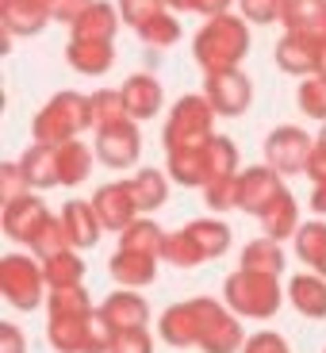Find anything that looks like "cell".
Listing matches in <instances>:
<instances>
[{"mask_svg":"<svg viewBox=\"0 0 326 353\" xmlns=\"http://www.w3.org/2000/svg\"><path fill=\"white\" fill-rule=\"evenodd\" d=\"M158 334L173 350H200V353H242L246 330L242 319L212 296L169 303L158 319Z\"/></svg>","mask_w":326,"mask_h":353,"instance_id":"cell-1","label":"cell"},{"mask_svg":"<svg viewBox=\"0 0 326 353\" xmlns=\"http://www.w3.org/2000/svg\"><path fill=\"white\" fill-rule=\"evenodd\" d=\"M196 62L203 65V73H227L238 70V62L249 54V31L242 16H215L200 27L196 35Z\"/></svg>","mask_w":326,"mask_h":353,"instance_id":"cell-2","label":"cell"},{"mask_svg":"<svg viewBox=\"0 0 326 353\" xmlns=\"http://www.w3.org/2000/svg\"><path fill=\"white\" fill-rule=\"evenodd\" d=\"M284 296H288V288H281V276L234 269L223 281V303L238 319H273L281 311Z\"/></svg>","mask_w":326,"mask_h":353,"instance_id":"cell-3","label":"cell"},{"mask_svg":"<svg viewBox=\"0 0 326 353\" xmlns=\"http://www.w3.org/2000/svg\"><path fill=\"white\" fill-rule=\"evenodd\" d=\"M88 127H92V104H88V97H81V92H58L35 115V142H43V146H65V142H73Z\"/></svg>","mask_w":326,"mask_h":353,"instance_id":"cell-4","label":"cell"},{"mask_svg":"<svg viewBox=\"0 0 326 353\" xmlns=\"http://www.w3.org/2000/svg\"><path fill=\"white\" fill-rule=\"evenodd\" d=\"M0 296L16 311H35L46 303L50 284H46L43 261L35 254H4L0 257Z\"/></svg>","mask_w":326,"mask_h":353,"instance_id":"cell-5","label":"cell"},{"mask_svg":"<svg viewBox=\"0 0 326 353\" xmlns=\"http://www.w3.org/2000/svg\"><path fill=\"white\" fill-rule=\"evenodd\" d=\"M212 119H215V108L207 97H181L173 104L165 119V154L169 150H185V146H203L212 142Z\"/></svg>","mask_w":326,"mask_h":353,"instance_id":"cell-6","label":"cell"},{"mask_svg":"<svg viewBox=\"0 0 326 353\" xmlns=\"http://www.w3.org/2000/svg\"><path fill=\"white\" fill-rule=\"evenodd\" d=\"M311 150H315V139H311L303 127H276V131H269V139H265V165H273L281 176L307 173Z\"/></svg>","mask_w":326,"mask_h":353,"instance_id":"cell-7","label":"cell"},{"mask_svg":"<svg viewBox=\"0 0 326 353\" xmlns=\"http://www.w3.org/2000/svg\"><path fill=\"white\" fill-rule=\"evenodd\" d=\"M92 208H96L104 230H115V234H123V230L142 215L139 212V200H134L131 181H112V185H100L96 192H92Z\"/></svg>","mask_w":326,"mask_h":353,"instance_id":"cell-8","label":"cell"},{"mask_svg":"<svg viewBox=\"0 0 326 353\" xmlns=\"http://www.w3.org/2000/svg\"><path fill=\"white\" fill-rule=\"evenodd\" d=\"M284 192V176L273 165H249L238 173V208L261 219L269 212V203Z\"/></svg>","mask_w":326,"mask_h":353,"instance_id":"cell-9","label":"cell"},{"mask_svg":"<svg viewBox=\"0 0 326 353\" xmlns=\"http://www.w3.org/2000/svg\"><path fill=\"white\" fill-rule=\"evenodd\" d=\"M54 215L46 212V203L39 200L35 192H27L23 200L8 203L4 208V215H0V227H4V234H8L12 242H19V246H31V242L43 234V227L50 223Z\"/></svg>","mask_w":326,"mask_h":353,"instance_id":"cell-10","label":"cell"},{"mask_svg":"<svg viewBox=\"0 0 326 353\" xmlns=\"http://www.w3.org/2000/svg\"><path fill=\"white\" fill-rule=\"evenodd\" d=\"M203 97L212 100L215 115H242L254 100V85L242 70H227V73H207L203 81Z\"/></svg>","mask_w":326,"mask_h":353,"instance_id":"cell-11","label":"cell"},{"mask_svg":"<svg viewBox=\"0 0 326 353\" xmlns=\"http://www.w3.org/2000/svg\"><path fill=\"white\" fill-rule=\"evenodd\" d=\"M139 154H142V139H139L134 119H123V123L96 131V158L108 169H131L139 161Z\"/></svg>","mask_w":326,"mask_h":353,"instance_id":"cell-12","label":"cell"},{"mask_svg":"<svg viewBox=\"0 0 326 353\" xmlns=\"http://www.w3.org/2000/svg\"><path fill=\"white\" fill-rule=\"evenodd\" d=\"M100 315H104L115 330H146V323H150V303H146V296H139L134 288H119L100 303Z\"/></svg>","mask_w":326,"mask_h":353,"instance_id":"cell-13","label":"cell"},{"mask_svg":"<svg viewBox=\"0 0 326 353\" xmlns=\"http://www.w3.org/2000/svg\"><path fill=\"white\" fill-rule=\"evenodd\" d=\"M62 227L70 234V246L73 250H92L104 234V223H100L92 200H70L62 208Z\"/></svg>","mask_w":326,"mask_h":353,"instance_id":"cell-14","label":"cell"},{"mask_svg":"<svg viewBox=\"0 0 326 353\" xmlns=\"http://www.w3.org/2000/svg\"><path fill=\"white\" fill-rule=\"evenodd\" d=\"M92 315L96 311H88V315H46V342L58 353H85Z\"/></svg>","mask_w":326,"mask_h":353,"instance_id":"cell-15","label":"cell"},{"mask_svg":"<svg viewBox=\"0 0 326 353\" xmlns=\"http://www.w3.org/2000/svg\"><path fill=\"white\" fill-rule=\"evenodd\" d=\"M158 261L161 257H146V254H131V250H115L108 261V273L119 288H146L158 281Z\"/></svg>","mask_w":326,"mask_h":353,"instance_id":"cell-16","label":"cell"},{"mask_svg":"<svg viewBox=\"0 0 326 353\" xmlns=\"http://www.w3.org/2000/svg\"><path fill=\"white\" fill-rule=\"evenodd\" d=\"M288 300L303 319H326V276L318 273H296L288 281Z\"/></svg>","mask_w":326,"mask_h":353,"instance_id":"cell-17","label":"cell"},{"mask_svg":"<svg viewBox=\"0 0 326 353\" xmlns=\"http://www.w3.org/2000/svg\"><path fill=\"white\" fill-rule=\"evenodd\" d=\"M19 169H23V176H27L31 188L62 185V173H58V146H43V142L27 146L23 158H19Z\"/></svg>","mask_w":326,"mask_h":353,"instance_id":"cell-18","label":"cell"},{"mask_svg":"<svg viewBox=\"0 0 326 353\" xmlns=\"http://www.w3.org/2000/svg\"><path fill=\"white\" fill-rule=\"evenodd\" d=\"M300 227H303L300 203H296V196L284 188V192L276 196L273 203H269V212L261 215V230H265V239L284 242V239H296V230H300Z\"/></svg>","mask_w":326,"mask_h":353,"instance_id":"cell-19","label":"cell"},{"mask_svg":"<svg viewBox=\"0 0 326 353\" xmlns=\"http://www.w3.org/2000/svg\"><path fill=\"white\" fill-rule=\"evenodd\" d=\"M123 104L134 123L139 119H154V112L161 108V85L150 73H134V77L123 81Z\"/></svg>","mask_w":326,"mask_h":353,"instance_id":"cell-20","label":"cell"},{"mask_svg":"<svg viewBox=\"0 0 326 353\" xmlns=\"http://www.w3.org/2000/svg\"><path fill=\"white\" fill-rule=\"evenodd\" d=\"M238 269H249V273H265V276H281L288 269V257H284L281 242L276 239H254L242 246V257H238Z\"/></svg>","mask_w":326,"mask_h":353,"instance_id":"cell-21","label":"cell"},{"mask_svg":"<svg viewBox=\"0 0 326 353\" xmlns=\"http://www.w3.org/2000/svg\"><path fill=\"white\" fill-rule=\"evenodd\" d=\"M0 16H4L8 35H39L46 27V19H50V8L39 4V0H4Z\"/></svg>","mask_w":326,"mask_h":353,"instance_id":"cell-22","label":"cell"},{"mask_svg":"<svg viewBox=\"0 0 326 353\" xmlns=\"http://www.w3.org/2000/svg\"><path fill=\"white\" fill-rule=\"evenodd\" d=\"M119 8L115 4H108V0H96L92 8L85 12V16L73 23V39H88V43H112L115 27H119Z\"/></svg>","mask_w":326,"mask_h":353,"instance_id":"cell-23","label":"cell"},{"mask_svg":"<svg viewBox=\"0 0 326 353\" xmlns=\"http://www.w3.org/2000/svg\"><path fill=\"white\" fill-rule=\"evenodd\" d=\"M292 246H296V257L307 265L311 273L326 276V223L323 219H307V223H303V227L296 230Z\"/></svg>","mask_w":326,"mask_h":353,"instance_id":"cell-24","label":"cell"},{"mask_svg":"<svg viewBox=\"0 0 326 353\" xmlns=\"http://www.w3.org/2000/svg\"><path fill=\"white\" fill-rule=\"evenodd\" d=\"M65 58L77 73H88V77H100V73L112 70L115 62V50L112 43H88V39H70L65 46Z\"/></svg>","mask_w":326,"mask_h":353,"instance_id":"cell-25","label":"cell"},{"mask_svg":"<svg viewBox=\"0 0 326 353\" xmlns=\"http://www.w3.org/2000/svg\"><path fill=\"white\" fill-rule=\"evenodd\" d=\"M165 234H169V230H161L154 219L139 215V219H134L123 234H119V250L146 254V257H161V254H165Z\"/></svg>","mask_w":326,"mask_h":353,"instance_id":"cell-26","label":"cell"},{"mask_svg":"<svg viewBox=\"0 0 326 353\" xmlns=\"http://www.w3.org/2000/svg\"><path fill=\"white\" fill-rule=\"evenodd\" d=\"M276 65L292 77H307L315 73V43L303 35H284L276 46Z\"/></svg>","mask_w":326,"mask_h":353,"instance_id":"cell-27","label":"cell"},{"mask_svg":"<svg viewBox=\"0 0 326 353\" xmlns=\"http://www.w3.org/2000/svg\"><path fill=\"white\" fill-rule=\"evenodd\" d=\"M131 188H134V200H139V212L150 215L169 200V173H161V169H139L131 176Z\"/></svg>","mask_w":326,"mask_h":353,"instance_id":"cell-28","label":"cell"},{"mask_svg":"<svg viewBox=\"0 0 326 353\" xmlns=\"http://www.w3.org/2000/svg\"><path fill=\"white\" fill-rule=\"evenodd\" d=\"M46 284L54 288H77L85 284V261H81V250H65V254H54L43 261Z\"/></svg>","mask_w":326,"mask_h":353,"instance_id":"cell-29","label":"cell"},{"mask_svg":"<svg viewBox=\"0 0 326 353\" xmlns=\"http://www.w3.org/2000/svg\"><path fill=\"white\" fill-rule=\"evenodd\" d=\"M188 234L196 239V246L203 250L207 261H215V257H223L230 250V227L223 219H192L188 223Z\"/></svg>","mask_w":326,"mask_h":353,"instance_id":"cell-30","label":"cell"},{"mask_svg":"<svg viewBox=\"0 0 326 353\" xmlns=\"http://www.w3.org/2000/svg\"><path fill=\"white\" fill-rule=\"evenodd\" d=\"M88 169H92V150H88L81 139L58 146V173H62V185L65 188H77L81 181L88 176Z\"/></svg>","mask_w":326,"mask_h":353,"instance_id":"cell-31","label":"cell"},{"mask_svg":"<svg viewBox=\"0 0 326 353\" xmlns=\"http://www.w3.org/2000/svg\"><path fill=\"white\" fill-rule=\"evenodd\" d=\"M88 104H92V127H96V131L131 119V115H127V104H123V88H100V92L88 97Z\"/></svg>","mask_w":326,"mask_h":353,"instance_id":"cell-32","label":"cell"},{"mask_svg":"<svg viewBox=\"0 0 326 353\" xmlns=\"http://www.w3.org/2000/svg\"><path fill=\"white\" fill-rule=\"evenodd\" d=\"M161 261L176 265V269H196V265H203L207 257H203V250L196 246V239L188 234V227H181V230H169L165 234V254H161Z\"/></svg>","mask_w":326,"mask_h":353,"instance_id":"cell-33","label":"cell"},{"mask_svg":"<svg viewBox=\"0 0 326 353\" xmlns=\"http://www.w3.org/2000/svg\"><path fill=\"white\" fill-rule=\"evenodd\" d=\"M92 307V296H88L85 284H77V288H54L50 296H46V315H88Z\"/></svg>","mask_w":326,"mask_h":353,"instance_id":"cell-34","label":"cell"},{"mask_svg":"<svg viewBox=\"0 0 326 353\" xmlns=\"http://www.w3.org/2000/svg\"><path fill=\"white\" fill-rule=\"evenodd\" d=\"M65 250H73L70 246V234H65V227H62V215H54V219L43 227V234L31 242V254H35L39 261H46V257L65 254Z\"/></svg>","mask_w":326,"mask_h":353,"instance_id":"cell-35","label":"cell"},{"mask_svg":"<svg viewBox=\"0 0 326 353\" xmlns=\"http://www.w3.org/2000/svg\"><path fill=\"white\" fill-rule=\"evenodd\" d=\"M139 39L146 46H173L176 39H181V27H176V19L169 16V8H165V12H158L154 19H146V23L139 27Z\"/></svg>","mask_w":326,"mask_h":353,"instance_id":"cell-36","label":"cell"},{"mask_svg":"<svg viewBox=\"0 0 326 353\" xmlns=\"http://www.w3.org/2000/svg\"><path fill=\"white\" fill-rule=\"evenodd\" d=\"M296 100H300V112H303V115H311V119H323V123H326V77H315V73H311V77L300 85Z\"/></svg>","mask_w":326,"mask_h":353,"instance_id":"cell-37","label":"cell"},{"mask_svg":"<svg viewBox=\"0 0 326 353\" xmlns=\"http://www.w3.org/2000/svg\"><path fill=\"white\" fill-rule=\"evenodd\" d=\"M203 203H207L212 212H230V208H238V173L212 181V185L203 188Z\"/></svg>","mask_w":326,"mask_h":353,"instance_id":"cell-38","label":"cell"},{"mask_svg":"<svg viewBox=\"0 0 326 353\" xmlns=\"http://www.w3.org/2000/svg\"><path fill=\"white\" fill-rule=\"evenodd\" d=\"M288 4L292 0H238L242 16L249 23H273V19H284L288 16Z\"/></svg>","mask_w":326,"mask_h":353,"instance_id":"cell-39","label":"cell"},{"mask_svg":"<svg viewBox=\"0 0 326 353\" xmlns=\"http://www.w3.org/2000/svg\"><path fill=\"white\" fill-rule=\"evenodd\" d=\"M31 192V185H27L23 169H19V161H8V165H0V200H4V208L16 200H23V196Z\"/></svg>","mask_w":326,"mask_h":353,"instance_id":"cell-40","label":"cell"},{"mask_svg":"<svg viewBox=\"0 0 326 353\" xmlns=\"http://www.w3.org/2000/svg\"><path fill=\"white\" fill-rule=\"evenodd\" d=\"M165 8H169L165 0H119V16H123V23H131L134 31Z\"/></svg>","mask_w":326,"mask_h":353,"instance_id":"cell-41","label":"cell"},{"mask_svg":"<svg viewBox=\"0 0 326 353\" xmlns=\"http://www.w3.org/2000/svg\"><path fill=\"white\" fill-rule=\"evenodd\" d=\"M112 353H154L150 330H115Z\"/></svg>","mask_w":326,"mask_h":353,"instance_id":"cell-42","label":"cell"},{"mask_svg":"<svg viewBox=\"0 0 326 353\" xmlns=\"http://www.w3.org/2000/svg\"><path fill=\"white\" fill-rule=\"evenodd\" d=\"M242 353H292V350L284 342V334H276V330H257V334L246 338Z\"/></svg>","mask_w":326,"mask_h":353,"instance_id":"cell-43","label":"cell"},{"mask_svg":"<svg viewBox=\"0 0 326 353\" xmlns=\"http://www.w3.org/2000/svg\"><path fill=\"white\" fill-rule=\"evenodd\" d=\"M165 4L176 12H200V16H207V19L227 16V8H230V0H165Z\"/></svg>","mask_w":326,"mask_h":353,"instance_id":"cell-44","label":"cell"},{"mask_svg":"<svg viewBox=\"0 0 326 353\" xmlns=\"http://www.w3.org/2000/svg\"><path fill=\"white\" fill-rule=\"evenodd\" d=\"M92 4H96V0H50V19H62V23L73 27Z\"/></svg>","mask_w":326,"mask_h":353,"instance_id":"cell-45","label":"cell"},{"mask_svg":"<svg viewBox=\"0 0 326 353\" xmlns=\"http://www.w3.org/2000/svg\"><path fill=\"white\" fill-rule=\"evenodd\" d=\"M0 353H27V338L16 323H0Z\"/></svg>","mask_w":326,"mask_h":353,"instance_id":"cell-46","label":"cell"},{"mask_svg":"<svg viewBox=\"0 0 326 353\" xmlns=\"http://www.w3.org/2000/svg\"><path fill=\"white\" fill-rule=\"evenodd\" d=\"M307 176L311 181H326V123L315 139V150H311V165H307Z\"/></svg>","mask_w":326,"mask_h":353,"instance_id":"cell-47","label":"cell"},{"mask_svg":"<svg viewBox=\"0 0 326 353\" xmlns=\"http://www.w3.org/2000/svg\"><path fill=\"white\" fill-rule=\"evenodd\" d=\"M307 203H311V212H315V215H326V181H311Z\"/></svg>","mask_w":326,"mask_h":353,"instance_id":"cell-48","label":"cell"},{"mask_svg":"<svg viewBox=\"0 0 326 353\" xmlns=\"http://www.w3.org/2000/svg\"><path fill=\"white\" fill-rule=\"evenodd\" d=\"M315 77H326V39L315 43Z\"/></svg>","mask_w":326,"mask_h":353,"instance_id":"cell-49","label":"cell"},{"mask_svg":"<svg viewBox=\"0 0 326 353\" xmlns=\"http://www.w3.org/2000/svg\"><path fill=\"white\" fill-rule=\"evenodd\" d=\"M39 4H46V8H50V0H39Z\"/></svg>","mask_w":326,"mask_h":353,"instance_id":"cell-50","label":"cell"},{"mask_svg":"<svg viewBox=\"0 0 326 353\" xmlns=\"http://www.w3.org/2000/svg\"><path fill=\"white\" fill-rule=\"evenodd\" d=\"M323 353H326V350H323Z\"/></svg>","mask_w":326,"mask_h":353,"instance_id":"cell-51","label":"cell"}]
</instances>
